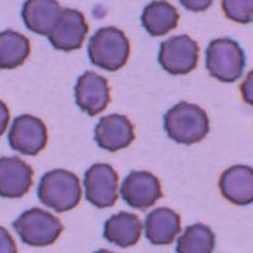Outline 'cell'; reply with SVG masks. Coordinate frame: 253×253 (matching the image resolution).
<instances>
[{
    "label": "cell",
    "instance_id": "cell-9",
    "mask_svg": "<svg viewBox=\"0 0 253 253\" xmlns=\"http://www.w3.org/2000/svg\"><path fill=\"white\" fill-rule=\"evenodd\" d=\"M87 32L89 26L83 13L76 9L65 8L61 10L47 37L56 49L70 52L83 46Z\"/></svg>",
    "mask_w": 253,
    "mask_h": 253
},
{
    "label": "cell",
    "instance_id": "cell-17",
    "mask_svg": "<svg viewBox=\"0 0 253 253\" xmlns=\"http://www.w3.org/2000/svg\"><path fill=\"white\" fill-rule=\"evenodd\" d=\"M62 8L56 0H27L22 18L27 28L40 36H48Z\"/></svg>",
    "mask_w": 253,
    "mask_h": 253
},
{
    "label": "cell",
    "instance_id": "cell-21",
    "mask_svg": "<svg viewBox=\"0 0 253 253\" xmlns=\"http://www.w3.org/2000/svg\"><path fill=\"white\" fill-rule=\"evenodd\" d=\"M221 8L225 17L236 23L253 22V0H221Z\"/></svg>",
    "mask_w": 253,
    "mask_h": 253
},
{
    "label": "cell",
    "instance_id": "cell-6",
    "mask_svg": "<svg viewBox=\"0 0 253 253\" xmlns=\"http://www.w3.org/2000/svg\"><path fill=\"white\" fill-rule=\"evenodd\" d=\"M158 62L171 75H187L198 66L199 44L186 35L173 36L160 46Z\"/></svg>",
    "mask_w": 253,
    "mask_h": 253
},
{
    "label": "cell",
    "instance_id": "cell-19",
    "mask_svg": "<svg viewBox=\"0 0 253 253\" xmlns=\"http://www.w3.org/2000/svg\"><path fill=\"white\" fill-rule=\"evenodd\" d=\"M31 52L29 40L19 32H0V69L13 70L22 66Z\"/></svg>",
    "mask_w": 253,
    "mask_h": 253
},
{
    "label": "cell",
    "instance_id": "cell-16",
    "mask_svg": "<svg viewBox=\"0 0 253 253\" xmlns=\"http://www.w3.org/2000/svg\"><path fill=\"white\" fill-rule=\"evenodd\" d=\"M142 221L135 214L121 211L110 216L104 224V237L121 248L137 245L142 236Z\"/></svg>",
    "mask_w": 253,
    "mask_h": 253
},
{
    "label": "cell",
    "instance_id": "cell-18",
    "mask_svg": "<svg viewBox=\"0 0 253 253\" xmlns=\"http://www.w3.org/2000/svg\"><path fill=\"white\" fill-rule=\"evenodd\" d=\"M178 19L177 9L165 0H155L148 4L141 17L142 26L152 37H162L170 33L177 27Z\"/></svg>",
    "mask_w": 253,
    "mask_h": 253
},
{
    "label": "cell",
    "instance_id": "cell-26",
    "mask_svg": "<svg viewBox=\"0 0 253 253\" xmlns=\"http://www.w3.org/2000/svg\"><path fill=\"white\" fill-rule=\"evenodd\" d=\"M94 253H114V252H112V251H108V250H99Z\"/></svg>",
    "mask_w": 253,
    "mask_h": 253
},
{
    "label": "cell",
    "instance_id": "cell-22",
    "mask_svg": "<svg viewBox=\"0 0 253 253\" xmlns=\"http://www.w3.org/2000/svg\"><path fill=\"white\" fill-rule=\"evenodd\" d=\"M0 253H18L14 238L3 227H0Z\"/></svg>",
    "mask_w": 253,
    "mask_h": 253
},
{
    "label": "cell",
    "instance_id": "cell-12",
    "mask_svg": "<svg viewBox=\"0 0 253 253\" xmlns=\"http://www.w3.org/2000/svg\"><path fill=\"white\" fill-rule=\"evenodd\" d=\"M134 138V126L126 115H105L95 126V142L101 150L109 152H117L129 147Z\"/></svg>",
    "mask_w": 253,
    "mask_h": 253
},
{
    "label": "cell",
    "instance_id": "cell-25",
    "mask_svg": "<svg viewBox=\"0 0 253 253\" xmlns=\"http://www.w3.org/2000/svg\"><path fill=\"white\" fill-rule=\"evenodd\" d=\"M9 109L3 100H0V137L5 133L9 124Z\"/></svg>",
    "mask_w": 253,
    "mask_h": 253
},
{
    "label": "cell",
    "instance_id": "cell-10",
    "mask_svg": "<svg viewBox=\"0 0 253 253\" xmlns=\"http://www.w3.org/2000/svg\"><path fill=\"white\" fill-rule=\"evenodd\" d=\"M121 195L133 209H150L162 198L161 182L148 171H132L122 182Z\"/></svg>",
    "mask_w": 253,
    "mask_h": 253
},
{
    "label": "cell",
    "instance_id": "cell-13",
    "mask_svg": "<svg viewBox=\"0 0 253 253\" xmlns=\"http://www.w3.org/2000/svg\"><path fill=\"white\" fill-rule=\"evenodd\" d=\"M33 184L32 167L19 157H0V196L23 198Z\"/></svg>",
    "mask_w": 253,
    "mask_h": 253
},
{
    "label": "cell",
    "instance_id": "cell-24",
    "mask_svg": "<svg viewBox=\"0 0 253 253\" xmlns=\"http://www.w3.org/2000/svg\"><path fill=\"white\" fill-rule=\"evenodd\" d=\"M241 92L245 103H247L248 105L253 107V70L248 72V75L246 76L245 81L242 83Z\"/></svg>",
    "mask_w": 253,
    "mask_h": 253
},
{
    "label": "cell",
    "instance_id": "cell-23",
    "mask_svg": "<svg viewBox=\"0 0 253 253\" xmlns=\"http://www.w3.org/2000/svg\"><path fill=\"white\" fill-rule=\"evenodd\" d=\"M180 4L190 12H205L213 4L214 0H178Z\"/></svg>",
    "mask_w": 253,
    "mask_h": 253
},
{
    "label": "cell",
    "instance_id": "cell-15",
    "mask_svg": "<svg viewBox=\"0 0 253 253\" xmlns=\"http://www.w3.org/2000/svg\"><path fill=\"white\" fill-rule=\"evenodd\" d=\"M181 232V218L170 208H156L144 220L146 238L156 246L171 245Z\"/></svg>",
    "mask_w": 253,
    "mask_h": 253
},
{
    "label": "cell",
    "instance_id": "cell-11",
    "mask_svg": "<svg viewBox=\"0 0 253 253\" xmlns=\"http://www.w3.org/2000/svg\"><path fill=\"white\" fill-rule=\"evenodd\" d=\"M75 100L78 107L90 117L100 114L110 101L109 83L96 72H84L76 81Z\"/></svg>",
    "mask_w": 253,
    "mask_h": 253
},
{
    "label": "cell",
    "instance_id": "cell-7",
    "mask_svg": "<svg viewBox=\"0 0 253 253\" xmlns=\"http://www.w3.org/2000/svg\"><path fill=\"white\" fill-rule=\"evenodd\" d=\"M84 190L87 202L95 208H112L118 200L119 178L108 164H95L85 172Z\"/></svg>",
    "mask_w": 253,
    "mask_h": 253
},
{
    "label": "cell",
    "instance_id": "cell-14",
    "mask_svg": "<svg viewBox=\"0 0 253 253\" xmlns=\"http://www.w3.org/2000/svg\"><path fill=\"white\" fill-rule=\"evenodd\" d=\"M221 195L234 205L246 207L253 203V167L234 165L219 178Z\"/></svg>",
    "mask_w": 253,
    "mask_h": 253
},
{
    "label": "cell",
    "instance_id": "cell-2",
    "mask_svg": "<svg viewBox=\"0 0 253 253\" xmlns=\"http://www.w3.org/2000/svg\"><path fill=\"white\" fill-rule=\"evenodd\" d=\"M37 195L46 208L57 213H65L78 207L83 189L75 173L63 169H56L42 176L38 184Z\"/></svg>",
    "mask_w": 253,
    "mask_h": 253
},
{
    "label": "cell",
    "instance_id": "cell-3",
    "mask_svg": "<svg viewBox=\"0 0 253 253\" xmlns=\"http://www.w3.org/2000/svg\"><path fill=\"white\" fill-rule=\"evenodd\" d=\"M130 44L124 32L115 27H103L91 36L87 55L92 65L107 71L122 69L129 58Z\"/></svg>",
    "mask_w": 253,
    "mask_h": 253
},
{
    "label": "cell",
    "instance_id": "cell-20",
    "mask_svg": "<svg viewBox=\"0 0 253 253\" xmlns=\"http://www.w3.org/2000/svg\"><path fill=\"white\" fill-rule=\"evenodd\" d=\"M215 234L203 223L191 224L177 238L176 253H213Z\"/></svg>",
    "mask_w": 253,
    "mask_h": 253
},
{
    "label": "cell",
    "instance_id": "cell-5",
    "mask_svg": "<svg viewBox=\"0 0 253 253\" xmlns=\"http://www.w3.org/2000/svg\"><path fill=\"white\" fill-rule=\"evenodd\" d=\"M13 227L22 242L31 247L53 245L63 230L60 219L40 208L26 210L15 219Z\"/></svg>",
    "mask_w": 253,
    "mask_h": 253
},
{
    "label": "cell",
    "instance_id": "cell-4",
    "mask_svg": "<svg viewBox=\"0 0 253 253\" xmlns=\"http://www.w3.org/2000/svg\"><path fill=\"white\" fill-rule=\"evenodd\" d=\"M209 74L221 83H236L245 71L246 55L234 40L218 38L211 41L205 53Z\"/></svg>",
    "mask_w": 253,
    "mask_h": 253
},
{
    "label": "cell",
    "instance_id": "cell-1",
    "mask_svg": "<svg viewBox=\"0 0 253 253\" xmlns=\"http://www.w3.org/2000/svg\"><path fill=\"white\" fill-rule=\"evenodd\" d=\"M164 126L169 138L185 146L202 142L210 129L207 112L196 104L187 101H181L167 110Z\"/></svg>",
    "mask_w": 253,
    "mask_h": 253
},
{
    "label": "cell",
    "instance_id": "cell-8",
    "mask_svg": "<svg viewBox=\"0 0 253 253\" xmlns=\"http://www.w3.org/2000/svg\"><path fill=\"white\" fill-rule=\"evenodd\" d=\"M8 139L10 147L17 152L24 156H36L47 146V126L38 117L22 114L13 121Z\"/></svg>",
    "mask_w": 253,
    "mask_h": 253
}]
</instances>
